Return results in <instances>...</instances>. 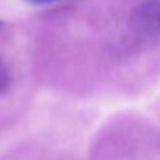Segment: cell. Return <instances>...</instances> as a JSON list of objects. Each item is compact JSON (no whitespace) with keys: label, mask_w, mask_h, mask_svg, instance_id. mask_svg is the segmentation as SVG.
Returning a JSON list of instances; mask_svg holds the SVG:
<instances>
[{"label":"cell","mask_w":160,"mask_h":160,"mask_svg":"<svg viewBox=\"0 0 160 160\" xmlns=\"http://www.w3.org/2000/svg\"><path fill=\"white\" fill-rule=\"evenodd\" d=\"M0 27H2V22H0Z\"/></svg>","instance_id":"3"},{"label":"cell","mask_w":160,"mask_h":160,"mask_svg":"<svg viewBox=\"0 0 160 160\" xmlns=\"http://www.w3.org/2000/svg\"><path fill=\"white\" fill-rule=\"evenodd\" d=\"M39 2H41V0H39Z\"/></svg>","instance_id":"4"},{"label":"cell","mask_w":160,"mask_h":160,"mask_svg":"<svg viewBox=\"0 0 160 160\" xmlns=\"http://www.w3.org/2000/svg\"><path fill=\"white\" fill-rule=\"evenodd\" d=\"M132 28L143 38L160 36V0H143L130 16Z\"/></svg>","instance_id":"1"},{"label":"cell","mask_w":160,"mask_h":160,"mask_svg":"<svg viewBox=\"0 0 160 160\" xmlns=\"http://www.w3.org/2000/svg\"><path fill=\"white\" fill-rule=\"evenodd\" d=\"M11 83V75H10V71L8 68L5 66V63L0 60V93H3L8 90Z\"/></svg>","instance_id":"2"}]
</instances>
